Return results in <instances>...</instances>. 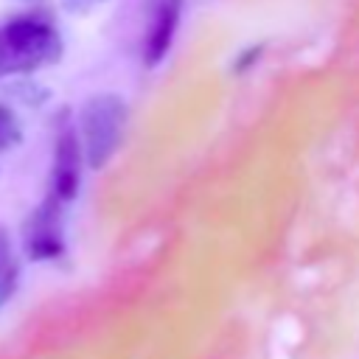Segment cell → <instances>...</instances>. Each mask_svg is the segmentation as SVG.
Wrapping results in <instances>:
<instances>
[{
    "label": "cell",
    "mask_w": 359,
    "mask_h": 359,
    "mask_svg": "<svg viewBox=\"0 0 359 359\" xmlns=\"http://www.w3.org/2000/svg\"><path fill=\"white\" fill-rule=\"evenodd\" d=\"M59 28L42 14H20L0 25V79L31 76L62 59Z\"/></svg>",
    "instance_id": "obj_1"
},
{
    "label": "cell",
    "mask_w": 359,
    "mask_h": 359,
    "mask_svg": "<svg viewBox=\"0 0 359 359\" xmlns=\"http://www.w3.org/2000/svg\"><path fill=\"white\" fill-rule=\"evenodd\" d=\"M126 123V104L115 93H98L87 98L79 115V143L90 168H104L115 154Z\"/></svg>",
    "instance_id": "obj_2"
},
{
    "label": "cell",
    "mask_w": 359,
    "mask_h": 359,
    "mask_svg": "<svg viewBox=\"0 0 359 359\" xmlns=\"http://www.w3.org/2000/svg\"><path fill=\"white\" fill-rule=\"evenodd\" d=\"M81 143L73 123H62L56 143H53V168H50V194L48 199L65 205L76 196L81 182Z\"/></svg>",
    "instance_id": "obj_3"
},
{
    "label": "cell",
    "mask_w": 359,
    "mask_h": 359,
    "mask_svg": "<svg viewBox=\"0 0 359 359\" xmlns=\"http://www.w3.org/2000/svg\"><path fill=\"white\" fill-rule=\"evenodd\" d=\"M180 11H182V0H149L146 25H143V62L149 67L165 56L177 34Z\"/></svg>",
    "instance_id": "obj_4"
},
{
    "label": "cell",
    "mask_w": 359,
    "mask_h": 359,
    "mask_svg": "<svg viewBox=\"0 0 359 359\" xmlns=\"http://www.w3.org/2000/svg\"><path fill=\"white\" fill-rule=\"evenodd\" d=\"M59 210L62 205L53 199H45L42 208L31 216L25 230V252L34 261H50L62 255V227H59Z\"/></svg>",
    "instance_id": "obj_5"
},
{
    "label": "cell",
    "mask_w": 359,
    "mask_h": 359,
    "mask_svg": "<svg viewBox=\"0 0 359 359\" xmlns=\"http://www.w3.org/2000/svg\"><path fill=\"white\" fill-rule=\"evenodd\" d=\"M17 280H20V266L11 255L8 238L0 233V306L17 292Z\"/></svg>",
    "instance_id": "obj_6"
},
{
    "label": "cell",
    "mask_w": 359,
    "mask_h": 359,
    "mask_svg": "<svg viewBox=\"0 0 359 359\" xmlns=\"http://www.w3.org/2000/svg\"><path fill=\"white\" fill-rule=\"evenodd\" d=\"M20 143H22V123L11 107L0 104V154L17 149Z\"/></svg>",
    "instance_id": "obj_7"
}]
</instances>
